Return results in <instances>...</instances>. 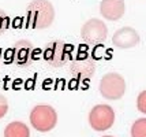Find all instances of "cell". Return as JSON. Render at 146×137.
Segmentation results:
<instances>
[{
	"label": "cell",
	"mask_w": 146,
	"mask_h": 137,
	"mask_svg": "<svg viewBox=\"0 0 146 137\" xmlns=\"http://www.w3.org/2000/svg\"><path fill=\"white\" fill-rule=\"evenodd\" d=\"M7 111H8V102H7L6 96H3L0 93V119L3 117H6Z\"/></svg>",
	"instance_id": "15"
},
{
	"label": "cell",
	"mask_w": 146,
	"mask_h": 137,
	"mask_svg": "<svg viewBox=\"0 0 146 137\" xmlns=\"http://www.w3.org/2000/svg\"><path fill=\"white\" fill-rule=\"evenodd\" d=\"M0 60H1V49H0Z\"/></svg>",
	"instance_id": "16"
},
{
	"label": "cell",
	"mask_w": 146,
	"mask_h": 137,
	"mask_svg": "<svg viewBox=\"0 0 146 137\" xmlns=\"http://www.w3.org/2000/svg\"><path fill=\"white\" fill-rule=\"evenodd\" d=\"M96 72L94 58L86 51H79L78 55L72 56L70 62V73L74 78L88 80Z\"/></svg>",
	"instance_id": "7"
},
{
	"label": "cell",
	"mask_w": 146,
	"mask_h": 137,
	"mask_svg": "<svg viewBox=\"0 0 146 137\" xmlns=\"http://www.w3.org/2000/svg\"><path fill=\"white\" fill-rule=\"evenodd\" d=\"M30 124L38 132H51L57 124V112L49 104H38L30 111Z\"/></svg>",
	"instance_id": "2"
},
{
	"label": "cell",
	"mask_w": 146,
	"mask_h": 137,
	"mask_svg": "<svg viewBox=\"0 0 146 137\" xmlns=\"http://www.w3.org/2000/svg\"><path fill=\"white\" fill-rule=\"evenodd\" d=\"M71 51L72 49L68 44H66L62 40H55L46 44L42 52V58L51 67L60 69L64 65H67L68 60H71Z\"/></svg>",
	"instance_id": "3"
},
{
	"label": "cell",
	"mask_w": 146,
	"mask_h": 137,
	"mask_svg": "<svg viewBox=\"0 0 146 137\" xmlns=\"http://www.w3.org/2000/svg\"><path fill=\"white\" fill-rule=\"evenodd\" d=\"M124 0H102L100 13L108 21H119L124 15Z\"/></svg>",
	"instance_id": "10"
},
{
	"label": "cell",
	"mask_w": 146,
	"mask_h": 137,
	"mask_svg": "<svg viewBox=\"0 0 146 137\" xmlns=\"http://www.w3.org/2000/svg\"><path fill=\"white\" fill-rule=\"evenodd\" d=\"M98 91L107 100H119L126 92V81L119 73H107L100 80Z\"/></svg>",
	"instance_id": "4"
},
{
	"label": "cell",
	"mask_w": 146,
	"mask_h": 137,
	"mask_svg": "<svg viewBox=\"0 0 146 137\" xmlns=\"http://www.w3.org/2000/svg\"><path fill=\"white\" fill-rule=\"evenodd\" d=\"M138 43H139V34L134 27L130 26L120 27L112 36V44L119 49L134 48L135 45H138Z\"/></svg>",
	"instance_id": "9"
},
{
	"label": "cell",
	"mask_w": 146,
	"mask_h": 137,
	"mask_svg": "<svg viewBox=\"0 0 146 137\" xmlns=\"http://www.w3.org/2000/svg\"><path fill=\"white\" fill-rule=\"evenodd\" d=\"M115 122V111L108 104H97L89 112V125L97 132H105Z\"/></svg>",
	"instance_id": "8"
},
{
	"label": "cell",
	"mask_w": 146,
	"mask_h": 137,
	"mask_svg": "<svg viewBox=\"0 0 146 137\" xmlns=\"http://www.w3.org/2000/svg\"><path fill=\"white\" fill-rule=\"evenodd\" d=\"M131 137H146V118H139L133 124Z\"/></svg>",
	"instance_id": "12"
},
{
	"label": "cell",
	"mask_w": 146,
	"mask_h": 137,
	"mask_svg": "<svg viewBox=\"0 0 146 137\" xmlns=\"http://www.w3.org/2000/svg\"><path fill=\"white\" fill-rule=\"evenodd\" d=\"M137 108L146 115V91H142L137 98Z\"/></svg>",
	"instance_id": "13"
},
{
	"label": "cell",
	"mask_w": 146,
	"mask_h": 137,
	"mask_svg": "<svg viewBox=\"0 0 146 137\" xmlns=\"http://www.w3.org/2000/svg\"><path fill=\"white\" fill-rule=\"evenodd\" d=\"M102 137H113V136H102Z\"/></svg>",
	"instance_id": "17"
},
{
	"label": "cell",
	"mask_w": 146,
	"mask_h": 137,
	"mask_svg": "<svg viewBox=\"0 0 146 137\" xmlns=\"http://www.w3.org/2000/svg\"><path fill=\"white\" fill-rule=\"evenodd\" d=\"M7 62L19 67H29L34 62V47L27 40L17 41L7 52Z\"/></svg>",
	"instance_id": "5"
},
{
	"label": "cell",
	"mask_w": 146,
	"mask_h": 137,
	"mask_svg": "<svg viewBox=\"0 0 146 137\" xmlns=\"http://www.w3.org/2000/svg\"><path fill=\"white\" fill-rule=\"evenodd\" d=\"M108 37V27L101 19L92 18L83 23L81 29V39L88 45H98L105 43Z\"/></svg>",
	"instance_id": "6"
},
{
	"label": "cell",
	"mask_w": 146,
	"mask_h": 137,
	"mask_svg": "<svg viewBox=\"0 0 146 137\" xmlns=\"http://www.w3.org/2000/svg\"><path fill=\"white\" fill-rule=\"evenodd\" d=\"M4 137H30V129L23 122L14 121L6 126Z\"/></svg>",
	"instance_id": "11"
},
{
	"label": "cell",
	"mask_w": 146,
	"mask_h": 137,
	"mask_svg": "<svg viewBox=\"0 0 146 137\" xmlns=\"http://www.w3.org/2000/svg\"><path fill=\"white\" fill-rule=\"evenodd\" d=\"M8 25H10V19H8V17L6 15L4 11H1V10H0V34H3V33L8 29Z\"/></svg>",
	"instance_id": "14"
},
{
	"label": "cell",
	"mask_w": 146,
	"mask_h": 137,
	"mask_svg": "<svg viewBox=\"0 0 146 137\" xmlns=\"http://www.w3.org/2000/svg\"><path fill=\"white\" fill-rule=\"evenodd\" d=\"M55 8L49 0H32L26 8V21L29 27L46 29L53 23Z\"/></svg>",
	"instance_id": "1"
}]
</instances>
